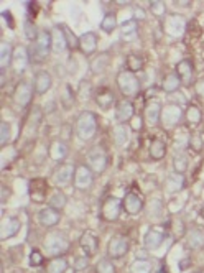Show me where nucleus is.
Masks as SVG:
<instances>
[{"instance_id": "obj_43", "label": "nucleus", "mask_w": 204, "mask_h": 273, "mask_svg": "<svg viewBox=\"0 0 204 273\" xmlns=\"http://www.w3.org/2000/svg\"><path fill=\"white\" fill-rule=\"evenodd\" d=\"M61 27L66 36V41H68V48H71V50H79V38L74 35L73 30H69L66 25H61Z\"/></svg>"}, {"instance_id": "obj_27", "label": "nucleus", "mask_w": 204, "mask_h": 273, "mask_svg": "<svg viewBox=\"0 0 204 273\" xmlns=\"http://www.w3.org/2000/svg\"><path fill=\"white\" fill-rule=\"evenodd\" d=\"M20 230V221L19 217H7V219H4L2 222V227H0V237L2 240H7L10 237H14L15 234H19Z\"/></svg>"}, {"instance_id": "obj_52", "label": "nucleus", "mask_w": 204, "mask_h": 273, "mask_svg": "<svg viewBox=\"0 0 204 273\" xmlns=\"http://www.w3.org/2000/svg\"><path fill=\"white\" fill-rule=\"evenodd\" d=\"M87 265H89V257H77L74 260V270H84V268H87Z\"/></svg>"}, {"instance_id": "obj_18", "label": "nucleus", "mask_w": 204, "mask_h": 273, "mask_svg": "<svg viewBox=\"0 0 204 273\" xmlns=\"http://www.w3.org/2000/svg\"><path fill=\"white\" fill-rule=\"evenodd\" d=\"M135 117V107L130 101H121L116 106V120L119 124H127Z\"/></svg>"}, {"instance_id": "obj_51", "label": "nucleus", "mask_w": 204, "mask_h": 273, "mask_svg": "<svg viewBox=\"0 0 204 273\" xmlns=\"http://www.w3.org/2000/svg\"><path fill=\"white\" fill-rule=\"evenodd\" d=\"M150 208L152 209L148 211V217H158L163 212V203L160 199H153V201H150Z\"/></svg>"}, {"instance_id": "obj_19", "label": "nucleus", "mask_w": 204, "mask_h": 273, "mask_svg": "<svg viewBox=\"0 0 204 273\" xmlns=\"http://www.w3.org/2000/svg\"><path fill=\"white\" fill-rule=\"evenodd\" d=\"M186 244L193 250H199L204 247V227L194 226L189 230H186Z\"/></svg>"}, {"instance_id": "obj_1", "label": "nucleus", "mask_w": 204, "mask_h": 273, "mask_svg": "<svg viewBox=\"0 0 204 273\" xmlns=\"http://www.w3.org/2000/svg\"><path fill=\"white\" fill-rule=\"evenodd\" d=\"M99 129V122H97V115L91 111H82L76 119V124H74V130H76V135L79 140L82 142H89L92 140L97 133Z\"/></svg>"}, {"instance_id": "obj_17", "label": "nucleus", "mask_w": 204, "mask_h": 273, "mask_svg": "<svg viewBox=\"0 0 204 273\" xmlns=\"http://www.w3.org/2000/svg\"><path fill=\"white\" fill-rule=\"evenodd\" d=\"M30 199H32L33 203H45L46 199V191H48V185H46V179H41V178H37V179H32L30 181Z\"/></svg>"}, {"instance_id": "obj_8", "label": "nucleus", "mask_w": 204, "mask_h": 273, "mask_svg": "<svg viewBox=\"0 0 204 273\" xmlns=\"http://www.w3.org/2000/svg\"><path fill=\"white\" fill-rule=\"evenodd\" d=\"M122 208H124V203L119 198H114V196L107 198L100 208L102 219L107 221V222H116L119 217H121Z\"/></svg>"}, {"instance_id": "obj_47", "label": "nucleus", "mask_w": 204, "mask_h": 273, "mask_svg": "<svg viewBox=\"0 0 204 273\" xmlns=\"http://www.w3.org/2000/svg\"><path fill=\"white\" fill-rule=\"evenodd\" d=\"M12 138V129H10V124L9 122H2L0 124V143L2 145H7Z\"/></svg>"}, {"instance_id": "obj_4", "label": "nucleus", "mask_w": 204, "mask_h": 273, "mask_svg": "<svg viewBox=\"0 0 204 273\" xmlns=\"http://www.w3.org/2000/svg\"><path fill=\"white\" fill-rule=\"evenodd\" d=\"M117 87L121 89V93L125 97H135L140 93V81L139 77L135 76V72H132L129 69H122L119 71V74L116 77Z\"/></svg>"}, {"instance_id": "obj_38", "label": "nucleus", "mask_w": 204, "mask_h": 273, "mask_svg": "<svg viewBox=\"0 0 204 273\" xmlns=\"http://www.w3.org/2000/svg\"><path fill=\"white\" fill-rule=\"evenodd\" d=\"M48 204H50V208L53 209L61 211L66 208V204H68V198H66V194L63 191H55L53 196L50 198V201H48Z\"/></svg>"}, {"instance_id": "obj_7", "label": "nucleus", "mask_w": 204, "mask_h": 273, "mask_svg": "<svg viewBox=\"0 0 204 273\" xmlns=\"http://www.w3.org/2000/svg\"><path fill=\"white\" fill-rule=\"evenodd\" d=\"M129 248H130V244L127 237H124V235H114V237L107 242V257L111 260L122 258L127 255Z\"/></svg>"}, {"instance_id": "obj_53", "label": "nucleus", "mask_w": 204, "mask_h": 273, "mask_svg": "<svg viewBox=\"0 0 204 273\" xmlns=\"http://www.w3.org/2000/svg\"><path fill=\"white\" fill-rule=\"evenodd\" d=\"M194 89H196V94L199 99L204 101V77H201V79H197L196 84H194Z\"/></svg>"}, {"instance_id": "obj_32", "label": "nucleus", "mask_w": 204, "mask_h": 273, "mask_svg": "<svg viewBox=\"0 0 204 273\" xmlns=\"http://www.w3.org/2000/svg\"><path fill=\"white\" fill-rule=\"evenodd\" d=\"M148 153L153 160H161L165 158L166 155V143L161 140V138H155V140L150 143Z\"/></svg>"}, {"instance_id": "obj_12", "label": "nucleus", "mask_w": 204, "mask_h": 273, "mask_svg": "<svg viewBox=\"0 0 204 273\" xmlns=\"http://www.w3.org/2000/svg\"><path fill=\"white\" fill-rule=\"evenodd\" d=\"M161 109H163V106H161V102L158 99L148 101L145 109H143V122L150 127L157 125L161 119Z\"/></svg>"}, {"instance_id": "obj_49", "label": "nucleus", "mask_w": 204, "mask_h": 273, "mask_svg": "<svg viewBox=\"0 0 204 273\" xmlns=\"http://www.w3.org/2000/svg\"><path fill=\"white\" fill-rule=\"evenodd\" d=\"M188 145H189V148L193 150V151L199 153V151L202 150V137L199 135V133H193V135L189 137Z\"/></svg>"}, {"instance_id": "obj_50", "label": "nucleus", "mask_w": 204, "mask_h": 273, "mask_svg": "<svg viewBox=\"0 0 204 273\" xmlns=\"http://www.w3.org/2000/svg\"><path fill=\"white\" fill-rule=\"evenodd\" d=\"M150 12H152L155 17L163 18L166 15V4H163V2H152V4H150Z\"/></svg>"}, {"instance_id": "obj_23", "label": "nucleus", "mask_w": 204, "mask_h": 273, "mask_svg": "<svg viewBox=\"0 0 204 273\" xmlns=\"http://www.w3.org/2000/svg\"><path fill=\"white\" fill-rule=\"evenodd\" d=\"M59 221H61V214H59V211L50 208V206L38 212V222L43 227H55V226H58Z\"/></svg>"}, {"instance_id": "obj_29", "label": "nucleus", "mask_w": 204, "mask_h": 273, "mask_svg": "<svg viewBox=\"0 0 204 273\" xmlns=\"http://www.w3.org/2000/svg\"><path fill=\"white\" fill-rule=\"evenodd\" d=\"M109 63H111V53L109 51L99 53L91 61V71L94 74H102V72L109 68Z\"/></svg>"}, {"instance_id": "obj_39", "label": "nucleus", "mask_w": 204, "mask_h": 273, "mask_svg": "<svg viewBox=\"0 0 204 273\" xmlns=\"http://www.w3.org/2000/svg\"><path fill=\"white\" fill-rule=\"evenodd\" d=\"M117 28V17L116 14H106L100 22V30L106 33H112Z\"/></svg>"}, {"instance_id": "obj_34", "label": "nucleus", "mask_w": 204, "mask_h": 273, "mask_svg": "<svg viewBox=\"0 0 204 273\" xmlns=\"http://www.w3.org/2000/svg\"><path fill=\"white\" fill-rule=\"evenodd\" d=\"M139 35V28H137V22L135 20H127L122 23V32L121 36L124 41H134Z\"/></svg>"}, {"instance_id": "obj_54", "label": "nucleus", "mask_w": 204, "mask_h": 273, "mask_svg": "<svg viewBox=\"0 0 204 273\" xmlns=\"http://www.w3.org/2000/svg\"><path fill=\"white\" fill-rule=\"evenodd\" d=\"M130 122H132V129H134V130H140L142 122H143V117H142V119H137V120H135V117H134V119L130 120Z\"/></svg>"}, {"instance_id": "obj_46", "label": "nucleus", "mask_w": 204, "mask_h": 273, "mask_svg": "<svg viewBox=\"0 0 204 273\" xmlns=\"http://www.w3.org/2000/svg\"><path fill=\"white\" fill-rule=\"evenodd\" d=\"M23 32H25V38L30 40V41H35V40H37V36H38V33H40L30 20H27L25 23H23Z\"/></svg>"}, {"instance_id": "obj_35", "label": "nucleus", "mask_w": 204, "mask_h": 273, "mask_svg": "<svg viewBox=\"0 0 204 273\" xmlns=\"http://www.w3.org/2000/svg\"><path fill=\"white\" fill-rule=\"evenodd\" d=\"M68 266H69L68 260L63 257L51 258L46 265V273H64L68 270Z\"/></svg>"}, {"instance_id": "obj_13", "label": "nucleus", "mask_w": 204, "mask_h": 273, "mask_svg": "<svg viewBox=\"0 0 204 273\" xmlns=\"http://www.w3.org/2000/svg\"><path fill=\"white\" fill-rule=\"evenodd\" d=\"M163 30L168 36H181L186 30V20L181 15H176V14L168 15L165 18Z\"/></svg>"}, {"instance_id": "obj_33", "label": "nucleus", "mask_w": 204, "mask_h": 273, "mask_svg": "<svg viewBox=\"0 0 204 273\" xmlns=\"http://www.w3.org/2000/svg\"><path fill=\"white\" fill-rule=\"evenodd\" d=\"M181 79H179V76L176 72H171V74H168L165 79H163V90L168 94H173V93H178L179 87H181Z\"/></svg>"}, {"instance_id": "obj_6", "label": "nucleus", "mask_w": 204, "mask_h": 273, "mask_svg": "<svg viewBox=\"0 0 204 273\" xmlns=\"http://www.w3.org/2000/svg\"><path fill=\"white\" fill-rule=\"evenodd\" d=\"M184 112L181 111V107L176 104H166L161 109V119L160 122L165 129H175V127L181 122Z\"/></svg>"}, {"instance_id": "obj_40", "label": "nucleus", "mask_w": 204, "mask_h": 273, "mask_svg": "<svg viewBox=\"0 0 204 273\" xmlns=\"http://www.w3.org/2000/svg\"><path fill=\"white\" fill-rule=\"evenodd\" d=\"M152 262H148V260H135L134 263L130 266V271L132 273H152Z\"/></svg>"}, {"instance_id": "obj_36", "label": "nucleus", "mask_w": 204, "mask_h": 273, "mask_svg": "<svg viewBox=\"0 0 204 273\" xmlns=\"http://www.w3.org/2000/svg\"><path fill=\"white\" fill-rule=\"evenodd\" d=\"M165 186H166V191L168 193H176V191H179L181 188L184 186V178H183V174H178V173H173V174H170V176L166 178V183H165Z\"/></svg>"}, {"instance_id": "obj_9", "label": "nucleus", "mask_w": 204, "mask_h": 273, "mask_svg": "<svg viewBox=\"0 0 204 273\" xmlns=\"http://www.w3.org/2000/svg\"><path fill=\"white\" fill-rule=\"evenodd\" d=\"M33 93H35V87L32 86V84H30L28 81H20L19 84H17L15 93H14L15 104L20 109L28 107L30 102H32V99H33Z\"/></svg>"}, {"instance_id": "obj_21", "label": "nucleus", "mask_w": 204, "mask_h": 273, "mask_svg": "<svg viewBox=\"0 0 204 273\" xmlns=\"http://www.w3.org/2000/svg\"><path fill=\"white\" fill-rule=\"evenodd\" d=\"M124 209H125V212H127V214H130V216L140 214L142 209H143L142 198H140L135 191L127 193V196H125V199H124Z\"/></svg>"}, {"instance_id": "obj_16", "label": "nucleus", "mask_w": 204, "mask_h": 273, "mask_svg": "<svg viewBox=\"0 0 204 273\" xmlns=\"http://www.w3.org/2000/svg\"><path fill=\"white\" fill-rule=\"evenodd\" d=\"M79 247L86 257H94L99 252V239L92 232H84L79 239Z\"/></svg>"}, {"instance_id": "obj_48", "label": "nucleus", "mask_w": 204, "mask_h": 273, "mask_svg": "<svg viewBox=\"0 0 204 273\" xmlns=\"http://www.w3.org/2000/svg\"><path fill=\"white\" fill-rule=\"evenodd\" d=\"M45 262V257H43V253H41L40 250H32V253H30V260H28V263L30 266H33V268H37V266H41Z\"/></svg>"}, {"instance_id": "obj_42", "label": "nucleus", "mask_w": 204, "mask_h": 273, "mask_svg": "<svg viewBox=\"0 0 204 273\" xmlns=\"http://www.w3.org/2000/svg\"><path fill=\"white\" fill-rule=\"evenodd\" d=\"M125 63H127V69L132 72L143 69V59L140 56H137V54H129L127 59H125Z\"/></svg>"}, {"instance_id": "obj_2", "label": "nucleus", "mask_w": 204, "mask_h": 273, "mask_svg": "<svg viewBox=\"0 0 204 273\" xmlns=\"http://www.w3.org/2000/svg\"><path fill=\"white\" fill-rule=\"evenodd\" d=\"M30 59L33 64H41L51 53V32L41 30L38 33L37 40L30 46Z\"/></svg>"}, {"instance_id": "obj_37", "label": "nucleus", "mask_w": 204, "mask_h": 273, "mask_svg": "<svg viewBox=\"0 0 204 273\" xmlns=\"http://www.w3.org/2000/svg\"><path fill=\"white\" fill-rule=\"evenodd\" d=\"M184 117H186V120H188L191 125H197V124H201V120H202V112H201V109L197 107V106L189 104L188 107H186Z\"/></svg>"}, {"instance_id": "obj_25", "label": "nucleus", "mask_w": 204, "mask_h": 273, "mask_svg": "<svg viewBox=\"0 0 204 273\" xmlns=\"http://www.w3.org/2000/svg\"><path fill=\"white\" fill-rule=\"evenodd\" d=\"M176 74L179 76L183 84L189 86L191 82L194 81V68H193V63L189 59H183L176 64Z\"/></svg>"}, {"instance_id": "obj_44", "label": "nucleus", "mask_w": 204, "mask_h": 273, "mask_svg": "<svg viewBox=\"0 0 204 273\" xmlns=\"http://www.w3.org/2000/svg\"><path fill=\"white\" fill-rule=\"evenodd\" d=\"M173 166H175V173L183 174L186 171V168H188V158L181 153L175 155V158H173Z\"/></svg>"}, {"instance_id": "obj_45", "label": "nucleus", "mask_w": 204, "mask_h": 273, "mask_svg": "<svg viewBox=\"0 0 204 273\" xmlns=\"http://www.w3.org/2000/svg\"><path fill=\"white\" fill-rule=\"evenodd\" d=\"M95 273H117L116 265H114L109 258H102L99 260L97 266H95Z\"/></svg>"}, {"instance_id": "obj_28", "label": "nucleus", "mask_w": 204, "mask_h": 273, "mask_svg": "<svg viewBox=\"0 0 204 273\" xmlns=\"http://www.w3.org/2000/svg\"><path fill=\"white\" fill-rule=\"evenodd\" d=\"M112 138L117 147H127L130 140V129L127 124H119L112 129Z\"/></svg>"}, {"instance_id": "obj_30", "label": "nucleus", "mask_w": 204, "mask_h": 273, "mask_svg": "<svg viewBox=\"0 0 204 273\" xmlns=\"http://www.w3.org/2000/svg\"><path fill=\"white\" fill-rule=\"evenodd\" d=\"M14 48L9 43V41H2L0 43V69H2V74H5V69L7 66L12 64V59H14Z\"/></svg>"}, {"instance_id": "obj_15", "label": "nucleus", "mask_w": 204, "mask_h": 273, "mask_svg": "<svg viewBox=\"0 0 204 273\" xmlns=\"http://www.w3.org/2000/svg\"><path fill=\"white\" fill-rule=\"evenodd\" d=\"M97 45H99V38L94 32H86L79 36V51L84 56H91L95 51H97Z\"/></svg>"}, {"instance_id": "obj_5", "label": "nucleus", "mask_w": 204, "mask_h": 273, "mask_svg": "<svg viewBox=\"0 0 204 273\" xmlns=\"http://www.w3.org/2000/svg\"><path fill=\"white\" fill-rule=\"evenodd\" d=\"M86 165L92 169L94 174H102L106 171L107 165H109V158H107L106 150L100 145H95L86 155Z\"/></svg>"}, {"instance_id": "obj_20", "label": "nucleus", "mask_w": 204, "mask_h": 273, "mask_svg": "<svg viewBox=\"0 0 204 273\" xmlns=\"http://www.w3.org/2000/svg\"><path fill=\"white\" fill-rule=\"evenodd\" d=\"M94 102L97 104L102 111H109L116 102V96L109 87H100L94 93Z\"/></svg>"}, {"instance_id": "obj_3", "label": "nucleus", "mask_w": 204, "mask_h": 273, "mask_svg": "<svg viewBox=\"0 0 204 273\" xmlns=\"http://www.w3.org/2000/svg\"><path fill=\"white\" fill-rule=\"evenodd\" d=\"M69 247H71V240L64 232L53 230V232H50L45 237V252L53 258L63 257L64 253L69 252Z\"/></svg>"}, {"instance_id": "obj_10", "label": "nucleus", "mask_w": 204, "mask_h": 273, "mask_svg": "<svg viewBox=\"0 0 204 273\" xmlns=\"http://www.w3.org/2000/svg\"><path fill=\"white\" fill-rule=\"evenodd\" d=\"M74 174H76L74 165H59L55 171H53L51 181L55 186L64 188V186H68L71 181H74Z\"/></svg>"}, {"instance_id": "obj_41", "label": "nucleus", "mask_w": 204, "mask_h": 273, "mask_svg": "<svg viewBox=\"0 0 204 273\" xmlns=\"http://www.w3.org/2000/svg\"><path fill=\"white\" fill-rule=\"evenodd\" d=\"M61 102H63V107L64 109H71L74 106V94L73 90H71V86L69 84H64V87L61 90Z\"/></svg>"}, {"instance_id": "obj_11", "label": "nucleus", "mask_w": 204, "mask_h": 273, "mask_svg": "<svg viewBox=\"0 0 204 273\" xmlns=\"http://www.w3.org/2000/svg\"><path fill=\"white\" fill-rule=\"evenodd\" d=\"M74 188L79 191H87L94 183V173L87 165H79L76 166V174H74Z\"/></svg>"}, {"instance_id": "obj_31", "label": "nucleus", "mask_w": 204, "mask_h": 273, "mask_svg": "<svg viewBox=\"0 0 204 273\" xmlns=\"http://www.w3.org/2000/svg\"><path fill=\"white\" fill-rule=\"evenodd\" d=\"M165 240V234L160 232V230L157 229H150L148 232L145 234V247L148 248V250H157V248L163 244Z\"/></svg>"}, {"instance_id": "obj_14", "label": "nucleus", "mask_w": 204, "mask_h": 273, "mask_svg": "<svg viewBox=\"0 0 204 273\" xmlns=\"http://www.w3.org/2000/svg\"><path fill=\"white\" fill-rule=\"evenodd\" d=\"M32 63V59H30V51L27 50L25 46L19 45L15 48L14 51V59H12V66H14V71L17 74H23V72L27 71V68Z\"/></svg>"}, {"instance_id": "obj_22", "label": "nucleus", "mask_w": 204, "mask_h": 273, "mask_svg": "<svg viewBox=\"0 0 204 273\" xmlns=\"http://www.w3.org/2000/svg\"><path fill=\"white\" fill-rule=\"evenodd\" d=\"M68 153H69L68 143L63 142V140L51 142L50 147H48V155H50V158L58 161V163H61V161H64L66 158H68Z\"/></svg>"}, {"instance_id": "obj_24", "label": "nucleus", "mask_w": 204, "mask_h": 273, "mask_svg": "<svg viewBox=\"0 0 204 273\" xmlns=\"http://www.w3.org/2000/svg\"><path fill=\"white\" fill-rule=\"evenodd\" d=\"M51 84H53V79H51V74L48 71H38L37 74H35V81H33V87H35V93L43 96L46 94L48 90L51 89Z\"/></svg>"}, {"instance_id": "obj_26", "label": "nucleus", "mask_w": 204, "mask_h": 273, "mask_svg": "<svg viewBox=\"0 0 204 273\" xmlns=\"http://www.w3.org/2000/svg\"><path fill=\"white\" fill-rule=\"evenodd\" d=\"M68 48V41L63 32V27H55L51 30V51L55 53H63Z\"/></svg>"}, {"instance_id": "obj_55", "label": "nucleus", "mask_w": 204, "mask_h": 273, "mask_svg": "<svg viewBox=\"0 0 204 273\" xmlns=\"http://www.w3.org/2000/svg\"><path fill=\"white\" fill-rule=\"evenodd\" d=\"M134 17L137 18V20H143V18H145V12H143L140 7H137V9L134 10Z\"/></svg>"}]
</instances>
